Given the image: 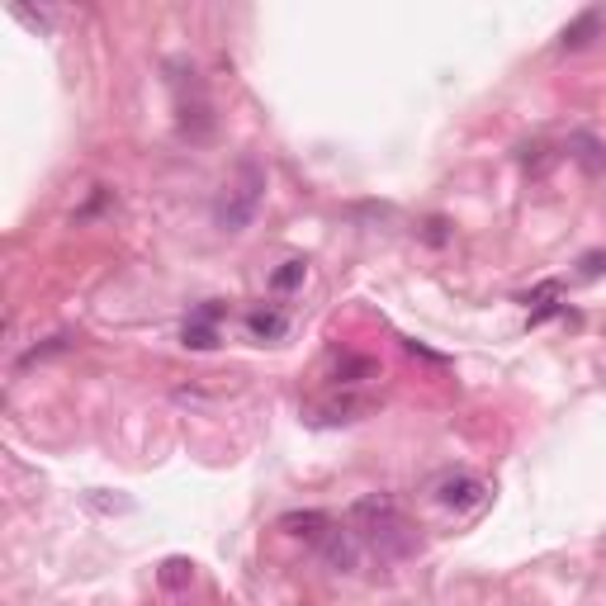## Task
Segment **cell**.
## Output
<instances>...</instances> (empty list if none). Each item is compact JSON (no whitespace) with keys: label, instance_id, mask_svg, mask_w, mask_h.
<instances>
[{"label":"cell","instance_id":"obj_1","mask_svg":"<svg viewBox=\"0 0 606 606\" xmlns=\"http://www.w3.org/2000/svg\"><path fill=\"white\" fill-rule=\"evenodd\" d=\"M351 521H356V540H365L379 559H403V554L417 550V531H412V521L403 517V507L384 493L375 498H360L351 507Z\"/></svg>","mask_w":606,"mask_h":606},{"label":"cell","instance_id":"obj_2","mask_svg":"<svg viewBox=\"0 0 606 606\" xmlns=\"http://www.w3.org/2000/svg\"><path fill=\"white\" fill-rule=\"evenodd\" d=\"M261 195H266V171L256 161H242L237 176L223 185V195L214 199V223L223 232H242L261 209Z\"/></svg>","mask_w":606,"mask_h":606},{"label":"cell","instance_id":"obj_3","mask_svg":"<svg viewBox=\"0 0 606 606\" xmlns=\"http://www.w3.org/2000/svg\"><path fill=\"white\" fill-rule=\"evenodd\" d=\"M483 498H488V483L479 479V474H446V479L436 483V502L446 507V512H479L483 507Z\"/></svg>","mask_w":606,"mask_h":606},{"label":"cell","instance_id":"obj_4","mask_svg":"<svg viewBox=\"0 0 606 606\" xmlns=\"http://www.w3.org/2000/svg\"><path fill=\"white\" fill-rule=\"evenodd\" d=\"M280 531L289 540H303V545H322L327 535L337 531V521L327 517V512H318V507H308V512H285L280 517Z\"/></svg>","mask_w":606,"mask_h":606},{"label":"cell","instance_id":"obj_5","mask_svg":"<svg viewBox=\"0 0 606 606\" xmlns=\"http://www.w3.org/2000/svg\"><path fill=\"white\" fill-rule=\"evenodd\" d=\"M218 318H223V303H204V308H195L190 322H185V332H180V341H185L190 351H214L218 346Z\"/></svg>","mask_w":606,"mask_h":606},{"label":"cell","instance_id":"obj_6","mask_svg":"<svg viewBox=\"0 0 606 606\" xmlns=\"http://www.w3.org/2000/svg\"><path fill=\"white\" fill-rule=\"evenodd\" d=\"M606 29V15L602 10H583V15L573 19V24H564V34H559V48L564 53H578V48H588L592 38Z\"/></svg>","mask_w":606,"mask_h":606},{"label":"cell","instance_id":"obj_7","mask_svg":"<svg viewBox=\"0 0 606 606\" xmlns=\"http://www.w3.org/2000/svg\"><path fill=\"white\" fill-rule=\"evenodd\" d=\"M526 308H531V327L535 322H545V318H554V313H564V285H559V280L535 285L531 294H526Z\"/></svg>","mask_w":606,"mask_h":606},{"label":"cell","instance_id":"obj_8","mask_svg":"<svg viewBox=\"0 0 606 606\" xmlns=\"http://www.w3.org/2000/svg\"><path fill=\"white\" fill-rule=\"evenodd\" d=\"M247 327H251V337L256 341H280L289 332V313L285 308H251Z\"/></svg>","mask_w":606,"mask_h":606},{"label":"cell","instance_id":"obj_9","mask_svg":"<svg viewBox=\"0 0 606 606\" xmlns=\"http://www.w3.org/2000/svg\"><path fill=\"white\" fill-rule=\"evenodd\" d=\"M375 375H379V360L370 356H341L337 370H332L337 384H365V379H375Z\"/></svg>","mask_w":606,"mask_h":606},{"label":"cell","instance_id":"obj_10","mask_svg":"<svg viewBox=\"0 0 606 606\" xmlns=\"http://www.w3.org/2000/svg\"><path fill=\"white\" fill-rule=\"evenodd\" d=\"M190 578H195V564L190 559H166L161 564V588L180 592V588H190Z\"/></svg>","mask_w":606,"mask_h":606},{"label":"cell","instance_id":"obj_11","mask_svg":"<svg viewBox=\"0 0 606 606\" xmlns=\"http://www.w3.org/2000/svg\"><path fill=\"white\" fill-rule=\"evenodd\" d=\"M303 275H308V266H303V261H285V266L270 275V285L280 289V294H289V289H299V285H303Z\"/></svg>","mask_w":606,"mask_h":606},{"label":"cell","instance_id":"obj_12","mask_svg":"<svg viewBox=\"0 0 606 606\" xmlns=\"http://www.w3.org/2000/svg\"><path fill=\"white\" fill-rule=\"evenodd\" d=\"M57 351H67V337H48V346H34L29 356L19 360V370H24V365H38V360H48V356H57Z\"/></svg>","mask_w":606,"mask_h":606},{"label":"cell","instance_id":"obj_13","mask_svg":"<svg viewBox=\"0 0 606 606\" xmlns=\"http://www.w3.org/2000/svg\"><path fill=\"white\" fill-rule=\"evenodd\" d=\"M10 15L24 19L29 29H53V15H34V10H24V5H10Z\"/></svg>","mask_w":606,"mask_h":606},{"label":"cell","instance_id":"obj_14","mask_svg":"<svg viewBox=\"0 0 606 606\" xmlns=\"http://www.w3.org/2000/svg\"><path fill=\"white\" fill-rule=\"evenodd\" d=\"M427 242H431V247H441V242H446V218H431V223H427Z\"/></svg>","mask_w":606,"mask_h":606},{"label":"cell","instance_id":"obj_15","mask_svg":"<svg viewBox=\"0 0 606 606\" xmlns=\"http://www.w3.org/2000/svg\"><path fill=\"white\" fill-rule=\"evenodd\" d=\"M602 270H606V256H602V251L583 256V275H602Z\"/></svg>","mask_w":606,"mask_h":606}]
</instances>
